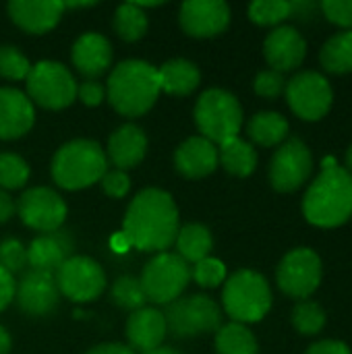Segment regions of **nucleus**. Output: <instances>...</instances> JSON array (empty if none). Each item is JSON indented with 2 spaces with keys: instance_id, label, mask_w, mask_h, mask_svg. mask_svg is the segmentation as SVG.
I'll return each instance as SVG.
<instances>
[{
  "instance_id": "21",
  "label": "nucleus",
  "mask_w": 352,
  "mask_h": 354,
  "mask_svg": "<svg viewBox=\"0 0 352 354\" xmlns=\"http://www.w3.org/2000/svg\"><path fill=\"white\" fill-rule=\"evenodd\" d=\"M35 124V106L17 87H0V139L12 141Z\"/></svg>"
},
{
  "instance_id": "4",
  "label": "nucleus",
  "mask_w": 352,
  "mask_h": 354,
  "mask_svg": "<svg viewBox=\"0 0 352 354\" xmlns=\"http://www.w3.org/2000/svg\"><path fill=\"white\" fill-rule=\"evenodd\" d=\"M106 170V151L93 139H71L62 143L50 164L52 180L66 191H81L100 183Z\"/></svg>"
},
{
  "instance_id": "31",
  "label": "nucleus",
  "mask_w": 352,
  "mask_h": 354,
  "mask_svg": "<svg viewBox=\"0 0 352 354\" xmlns=\"http://www.w3.org/2000/svg\"><path fill=\"white\" fill-rule=\"evenodd\" d=\"M112 27L116 35L124 41H139L149 27L147 12L139 8L135 2H124L114 10V21Z\"/></svg>"
},
{
  "instance_id": "10",
  "label": "nucleus",
  "mask_w": 352,
  "mask_h": 354,
  "mask_svg": "<svg viewBox=\"0 0 352 354\" xmlns=\"http://www.w3.org/2000/svg\"><path fill=\"white\" fill-rule=\"evenodd\" d=\"M322 257L309 247L290 249L276 268L278 288L297 301L309 299L322 284Z\"/></svg>"
},
{
  "instance_id": "3",
  "label": "nucleus",
  "mask_w": 352,
  "mask_h": 354,
  "mask_svg": "<svg viewBox=\"0 0 352 354\" xmlns=\"http://www.w3.org/2000/svg\"><path fill=\"white\" fill-rule=\"evenodd\" d=\"M158 66L141 58L118 62L106 81V100L124 118L147 114L160 97Z\"/></svg>"
},
{
  "instance_id": "37",
  "label": "nucleus",
  "mask_w": 352,
  "mask_h": 354,
  "mask_svg": "<svg viewBox=\"0 0 352 354\" xmlns=\"http://www.w3.org/2000/svg\"><path fill=\"white\" fill-rule=\"evenodd\" d=\"M226 266L218 257H205L191 268V280L201 288H218L226 282Z\"/></svg>"
},
{
  "instance_id": "41",
  "label": "nucleus",
  "mask_w": 352,
  "mask_h": 354,
  "mask_svg": "<svg viewBox=\"0 0 352 354\" xmlns=\"http://www.w3.org/2000/svg\"><path fill=\"white\" fill-rule=\"evenodd\" d=\"M322 10L332 23L352 29V0H324Z\"/></svg>"
},
{
  "instance_id": "45",
  "label": "nucleus",
  "mask_w": 352,
  "mask_h": 354,
  "mask_svg": "<svg viewBox=\"0 0 352 354\" xmlns=\"http://www.w3.org/2000/svg\"><path fill=\"white\" fill-rule=\"evenodd\" d=\"M85 354H135V351L129 344H120V342H102L95 344L93 348H89Z\"/></svg>"
},
{
  "instance_id": "29",
  "label": "nucleus",
  "mask_w": 352,
  "mask_h": 354,
  "mask_svg": "<svg viewBox=\"0 0 352 354\" xmlns=\"http://www.w3.org/2000/svg\"><path fill=\"white\" fill-rule=\"evenodd\" d=\"M319 62L328 73H352V29L334 33L319 50Z\"/></svg>"
},
{
  "instance_id": "51",
  "label": "nucleus",
  "mask_w": 352,
  "mask_h": 354,
  "mask_svg": "<svg viewBox=\"0 0 352 354\" xmlns=\"http://www.w3.org/2000/svg\"><path fill=\"white\" fill-rule=\"evenodd\" d=\"M344 160H346V166H344V168H346V170H349V172L352 174V143L349 145V149H346V156H344Z\"/></svg>"
},
{
  "instance_id": "34",
  "label": "nucleus",
  "mask_w": 352,
  "mask_h": 354,
  "mask_svg": "<svg viewBox=\"0 0 352 354\" xmlns=\"http://www.w3.org/2000/svg\"><path fill=\"white\" fill-rule=\"evenodd\" d=\"M249 19L263 27H278L293 15V2L288 0H255L247 8Z\"/></svg>"
},
{
  "instance_id": "48",
  "label": "nucleus",
  "mask_w": 352,
  "mask_h": 354,
  "mask_svg": "<svg viewBox=\"0 0 352 354\" xmlns=\"http://www.w3.org/2000/svg\"><path fill=\"white\" fill-rule=\"evenodd\" d=\"M112 247H114V251H127V249H131L129 247V243H127V239L122 236V232H118V234H114L112 236Z\"/></svg>"
},
{
  "instance_id": "42",
  "label": "nucleus",
  "mask_w": 352,
  "mask_h": 354,
  "mask_svg": "<svg viewBox=\"0 0 352 354\" xmlns=\"http://www.w3.org/2000/svg\"><path fill=\"white\" fill-rule=\"evenodd\" d=\"M77 100L89 108H95L106 100V85L93 79H85L83 83L77 85Z\"/></svg>"
},
{
  "instance_id": "11",
  "label": "nucleus",
  "mask_w": 352,
  "mask_h": 354,
  "mask_svg": "<svg viewBox=\"0 0 352 354\" xmlns=\"http://www.w3.org/2000/svg\"><path fill=\"white\" fill-rule=\"evenodd\" d=\"M288 108L301 118V120H322L332 104H334V89L326 75L317 71H301L290 81H286L284 89Z\"/></svg>"
},
{
  "instance_id": "13",
  "label": "nucleus",
  "mask_w": 352,
  "mask_h": 354,
  "mask_svg": "<svg viewBox=\"0 0 352 354\" xmlns=\"http://www.w3.org/2000/svg\"><path fill=\"white\" fill-rule=\"evenodd\" d=\"M313 172V156L309 145L299 139H286L274 151L268 168L270 183L280 193H293L301 189Z\"/></svg>"
},
{
  "instance_id": "27",
  "label": "nucleus",
  "mask_w": 352,
  "mask_h": 354,
  "mask_svg": "<svg viewBox=\"0 0 352 354\" xmlns=\"http://www.w3.org/2000/svg\"><path fill=\"white\" fill-rule=\"evenodd\" d=\"M288 120L284 114L274 110H261L247 122V135L251 143L261 147H276L288 139Z\"/></svg>"
},
{
  "instance_id": "33",
  "label": "nucleus",
  "mask_w": 352,
  "mask_h": 354,
  "mask_svg": "<svg viewBox=\"0 0 352 354\" xmlns=\"http://www.w3.org/2000/svg\"><path fill=\"white\" fill-rule=\"evenodd\" d=\"M110 297L114 301V305H118L120 309H127V311H139L147 305V297L141 288V282L139 278L135 276H120L114 280L112 284V290H110Z\"/></svg>"
},
{
  "instance_id": "5",
  "label": "nucleus",
  "mask_w": 352,
  "mask_h": 354,
  "mask_svg": "<svg viewBox=\"0 0 352 354\" xmlns=\"http://www.w3.org/2000/svg\"><path fill=\"white\" fill-rule=\"evenodd\" d=\"M272 309V288L255 270H237L222 288V313L234 324H257Z\"/></svg>"
},
{
  "instance_id": "7",
  "label": "nucleus",
  "mask_w": 352,
  "mask_h": 354,
  "mask_svg": "<svg viewBox=\"0 0 352 354\" xmlns=\"http://www.w3.org/2000/svg\"><path fill=\"white\" fill-rule=\"evenodd\" d=\"M168 334L180 340L216 334L224 324L222 307L207 295L180 297L166 307Z\"/></svg>"
},
{
  "instance_id": "23",
  "label": "nucleus",
  "mask_w": 352,
  "mask_h": 354,
  "mask_svg": "<svg viewBox=\"0 0 352 354\" xmlns=\"http://www.w3.org/2000/svg\"><path fill=\"white\" fill-rule=\"evenodd\" d=\"M168 336L166 317L156 307H143L133 311L127 319V340L133 351L147 353L164 344Z\"/></svg>"
},
{
  "instance_id": "9",
  "label": "nucleus",
  "mask_w": 352,
  "mask_h": 354,
  "mask_svg": "<svg viewBox=\"0 0 352 354\" xmlns=\"http://www.w3.org/2000/svg\"><path fill=\"white\" fill-rule=\"evenodd\" d=\"M141 288L149 303L170 305L180 299L191 282V266L176 253H156L139 276Z\"/></svg>"
},
{
  "instance_id": "47",
  "label": "nucleus",
  "mask_w": 352,
  "mask_h": 354,
  "mask_svg": "<svg viewBox=\"0 0 352 354\" xmlns=\"http://www.w3.org/2000/svg\"><path fill=\"white\" fill-rule=\"evenodd\" d=\"M12 348V340H10V334L6 332V328L0 326V354H8Z\"/></svg>"
},
{
  "instance_id": "25",
  "label": "nucleus",
  "mask_w": 352,
  "mask_h": 354,
  "mask_svg": "<svg viewBox=\"0 0 352 354\" xmlns=\"http://www.w3.org/2000/svg\"><path fill=\"white\" fill-rule=\"evenodd\" d=\"M158 79H160V89L164 93L174 97H185L199 87L201 71L189 58H172L166 60L162 66H158Z\"/></svg>"
},
{
  "instance_id": "2",
  "label": "nucleus",
  "mask_w": 352,
  "mask_h": 354,
  "mask_svg": "<svg viewBox=\"0 0 352 354\" xmlns=\"http://www.w3.org/2000/svg\"><path fill=\"white\" fill-rule=\"evenodd\" d=\"M303 216L319 228H336L352 218V174L328 158L303 197Z\"/></svg>"
},
{
  "instance_id": "14",
  "label": "nucleus",
  "mask_w": 352,
  "mask_h": 354,
  "mask_svg": "<svg viewBox=\"0 0 352 354\" xmlns=\"http://www.w3.org/2000/svg\"><path fill=\"white\" fill-rule=\"evenodd\" d=\"M21 222L41 234L56 232L66 220V201L50 187H31L17 201Z\"/></svg>"
},
{
  "instance_id": "32",
  "label": "nucleus",
  "mask_w": 352,
  "mask_h": 354,
  "mask_svg": "<svg viewBox=\"0 0 352 354\" xmlns=\"http://www.w3.org/2000/svg\"><path fill=\"white\" fill-rule=\"evenodd\" d=\"M290 322L295 326V330L303 336H317L328 322V315L324 311V307L315 301H297V305L293 307L290 313Z\"/></svg>"
},
{
  "instance_id": "18",
  "label": "nucleus",
  "mask_w": 352,
  "mask_h": 354,
  "mask_svg": "<svg viewBox=\"0 0 352 354\" xmlns=\"http://www.w3.org/2000/svg\"><path fill=\"white\" fill-rule=\"evenodd\" d=\"M6 10L19 29L33 35H44L58 25L66 8L60 0H10Z\"/></svg>"
},
{
  "instance_id": "38",
  "label": "nucleus",
  "mask_w": 352,
  "mask_h": 354,
  "mask_svg": "<svg viewBox=\"0 0 352 354\" xmlns=\"http://www.w3.org/2000/svg\"><path fill=\"white\" fill-rule=\"evenodd\" d=\"M0 268L10 276H17L27 268V247L19 239H4L0 243Z\"/></svg>"
},
{
  "instance_id": "43",
  "label": "nucleus",
  "mask_w": 352,
  "mask_h": 354,
  "mask_svg": "<svg viewBox=\"0 0 352 354\" xmlns=\"http://www.w3.org/2000/svg\"><path fill=\"white\" fill-rule=\"evenodd\" d=\"M15 290H17L15 276H10L6 270L0 268V311H4L15 301Z\"/></svg>"
},
{
  "instance_id": "49",
  "label": "nucleus",
  "mask_w": 352,
  "mask_h": 354,
  "mask_svg": "<svg viewBox=\"0 0 352 354\" xmlns=\"http://www.w3.org/2000/svg\"><path fill=\"white\" fill-rule=\"evenodd\" d=\"M143 354H180L178 351H174V348H168V346H158V348H154V351H147V353Z\"/></svg>"
},
{
  "instance_id": "35",
  "label": "nucleus",
  "mask_w": 352,
  "mask_h": 354,
  "mask_svg": "<svg viewBox=\"0 0 352 354\" xmlns=\"http://www.w3.org/2000/svg\"><path fill=\"white\" fill-rule=\"evenodd\" d=\"M29 180V164L12 151L0 153V189L2 191H17L23 189Z\"/></svg>"
},
{
  "instance_id": "26",
  "label": "nucleus",
  "mask_w": 352,
  "mask_h": 354,
  "mask_svg": "<svg viewBox=\"0 0 352 354\" xmlns=\"http://www.w3.org/2000/svg\"><path fill=\"white\" fill-rule=\"evenodd\" d=\"M218 166L237 178H247L257 168V151L251 141L232 137L218 145Z\"/></svg>"
},
{
  "instance_id": "28",
  "label": "nucleus",
  "mask_w": 352,
  "mask_h": 354,
  "mask_svg": "<svg viewBox=\"0 0 352 354\" xmlns=\"http://www.w3.org/2000/svg\"><path fill=\"white\" fill-rule=\"evenodd\" d=\"M174 245H176V255L185 263L195 266L201 259L210 257V253L214 249V236H212V230L205 224L189 222V224L180 226Z\"/></svg>"
},
{
  "instance_id": "44",
  "label": "nucleus",
  "mask_w": 352,
  "mask_h": 354,
  "mask_svg": "<svg viewBox=\"0 0 352 354\" xmlns=\"http://www.w3.org/2000/svg\"><path fill=\"white\" fill-rule=\"evenodd\" d=\"M305 354H352L346 342L340 340H319L313 342Z\"/></svg>"
},
{
  "instance_id": "39",
  "label": "nucleus",
  "mask_w": 352,
  "mask_h": 354,
  "mask_svg": "<svg viewBox=\"0 0 352 354\" xmlns=\"http://www.w3.org/2000/svg\"><path fill=\"white\" fill-rule=\"evenodd\" d=\"M253 89L259 97H266V100H274L278 95L284 93L286 89V77L274 68H266V71H259L255 75V81H253Z\"/></svg>"
},
{
  "instance_id": "12",
  "label": "nucleus",
  "mask_w": 352,
  "mask_h": 354,
  "mask_svg": "<svg viewBox=\"0 0 352 354\" xmlns=\"http://www.w3.org/2000/svg\"><path fill=\"white\" fill-rule=\"evenodd\" d=\"M54 280L60 297H66L73 303H93L106 288V274L102 266L87 255L68 257L54 272Z\"/></svg>"
},
{
  "instance_id": "20",
  "label": "nucleus",
  "mask_w": 352,
  "mask_h": 354,
  "mask_svg": "<svg viewBox=\"0 0 352 354\" xmlns=\"http://www.w3.org/2000/svg\"><path fill=\"white\" fill-rule=\"evenodd\" d=\"M104 151H106V160L116 170L129 172L143 162L147 153V135L135 122L120 124L108 137V145Z\"/></svg>"
},
{
  "instance_id": "24",
  "label": "nucleus",
  "mask_w": 352,
  "mask_h": 354,
  "mask_svg": "<svg viewBox=\"0 0 352 354\" xmlns=\"http://www.w3.org/2000/svg\"><path fill=\"white\" fill-rule=\"evenodd\" d=\"M73 239L71 234L56 230L35 236L27 247V266L35 272L54 274L68 257H73Z\"/></svg>"
},
{
  "instance_id": "19",
  "label": "nucleus",
  "mask_w": 352,
  "mask_h": 354,
  "mask_svg": "<svg viewBox=\"0 0 352 354\" xmlns=\"http://www.w3.org/2000/svg\"><path fill=\"white\" fill-rule=\"evenodd\" d=\"M73 66L85 77V79H98L102 77L114 60L112 44L106 35L98 31H85L81 33L71 50Z\"/></svg>"
},
{
  "instance_id": "30",
  "label": "nucleus",
  "mask_w": 352,
  "mask_h": 354,
  "mask_svg": "<svg viewBox=\"0 0 352 354\" xmlns=\"http://www.w3.org/2000/svg\"><path fill=\"white\" fill-rule=\"evenodd\" d=\"M216 354H259L255 334L243 324H224L216 332Z\"/></svg>"
},
{
  "instance_id": "36",
  "label": "nucleus",
  "mask_w": 352,
  "mask_h": 354,
  "mask_svg": "<svg viewBox=\"0 0 352 354\" xmlns=\"http://www.w3.org/2000/svg\"><path fill=\"white\" fill-rule=\"evenodd\" d=\"M31 60L17 48L2 44L0 46V79L6 81H23L31 71Z\"/></svg>"
},
{
  "instance_id": "17",
  "label": "nucleus",
  "mask_w": 352,
  "mask_h": 354,
  "mask_svg": "<svg viewBox=\"0 0 352 354\" xmlns=\"http://www.w3.org/2000/svg\"><path fill=\"white\" fill-rule=\"evenodd\" d=\"M263 56L270 68L284 75L301 66L307 56V41L293 25H278L263 39Z\"/></svg>"
},
{
  "instance_id": "8",
  "label": "nucleus",
  "mask_w": 352,
  "mask_h": 354,
  "mask_svg": "<svg viewBox=\"0 0 352 354\" xmlns=\"http://www.w3.org/2000/svg\"><path fill=\"white\" fill-rule=\"evenodd\" d=\"M27 97L44 110H64L77 100V81L66 64L58 60H39L31 66L27 79Z\"/></svg>"
},
{
  "instance_id": "46",
  "label": "nucleus",
  "mask_w": 352,
  "mask_h": 354,
  "mask_svg": "<svg viewBox=\"0 0 352 354\" xmlns=\"http://www.w3.org/2000/svg\"><path fill=\"white\" fill-rule=\"evenodd\" d=\"M15 214H17V201L6 191L0 189V224L8 222Z\"/></svg>"
},
{
  "instance_id": "40",
  "label": "nucleus",
  "mask_w": 352,
  "mask_h": 354,
  "mask_svg": "<svg viewBox=\"0 0 352 354\" xmlns=\"http://www.w3.org/2000/svg\"><path fill=\"white\" fill-rule=\"evenodd\" d=\"M100 185H102V191L108 197H112V199H122L131 191V178H129V174L122 172V170H116V168L106 170V174L102 176Z\"/></svg>"
},
{
  "instance_id": "22",
  "label": "nucleus",
  "mask_w": 352,
  "mask_h": 354,
  "mask_svg": "<svg viewBox=\"0 0 352 354\" xmlns=\"http://www.w3.org/2000/svg\"><path fill=\"white\" fill-rule=\"evenodd\" d=\"M174 168L183 178L189 180L210 176L218 168V145L201 135L185 139L174 149Z\"/></svg>"
},
{
  "instance_id": "1",
  "label": "nucleus",
  "mask_w": 352,
  "mask_h": 354,
  "mask_svg": "<svg viewBox=\"0 0 352 354\" xmlns=\"http://www.w3.org/2000/svg\"><path fill=\"white\" fill-rule=\"evenodd\" d=\"M180 230V216L172 195L164 189L139 191L124 214L122 236L131 249L143 253H164L174 245Z\"/></svg>"
},
{
  "instance_id": "50",
  "label": "nucleus",
  "mask_w": 352,
  "mask_h": 354,
  "mask_svg": "<svg viewBox=\"0 0 352 354\" xmlns=\"http://www.w3.org/2000/svg\"><path fill=\"white\" fill-rule=\"evenodd\" d=\"M95 6V2H64V8H89Z\"/></svg>"
},
{
  "instance_id": "16",
  "label": "nucleus",
  "mask_w": 352,
  "mask_h": 354,
  "mask_svg": "<svg viewBox=\"0 0 352 354\" xmlns=\"http://www.w3.org/2000/svg\"><path fill=\"white\" fill-rule=\"evenodd\" d=\"M15 301L19 309L29 317H46L60 303V290L56 286L54 274L29 270L17 282Z\"/></svg>"
},
{
  "instance_id": "6",
  "label": "nucleus",
  "mask_w": 352,
  "mask_h": 354,
  "mask_svg": "<svg viewBox=\"0 0 352 354\" xmlns=\"http://www.w3.org/2000/svg\"><path fill=\"white\" fill-rule=\"evenodd\" d=\"M243 106L234 93L222 87L205 89L193 110V118L201 137L220 145L232 137H239L243 129Z\"/></svg>"
},
{
  "instance_id": "15",
  "label": "nucleus",
  "mask_w": 352,
  "mask_h": 354,
  "mask_svg": "<svg viewBox=\"0 0 352 354\" xmlns=\"http://www.w3.org/2000/svg\"><path fill=\"white\" fill-rule=\"evenodd\" d=\"M230 6L224 0H187L178 8L180 29L199 39L216 37L230 25Z\"/></svg>"
}]
</instances>
